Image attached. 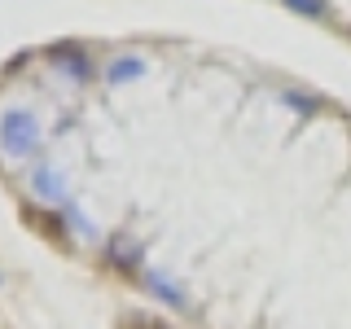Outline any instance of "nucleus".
Instances as JSON below:
<instances>
[{
    "label": "nucleus",
    "mask_w": 351,
    "mask_h": 329,
    "mask_svg": "<svg viewBox=\"0 0 351 329\" xmlns=\"http://www.w3.org/2000/svg\"><path fill=\"white\" fill-rule=\"evenodd\" d=\"M149 285H154V294H158V299H167L171 307H184V294L176 290V285H171L167 277H158V272H149Z\"/></svg>",
    "instance_id": "5"
},
{
    "label": "nucleus",
    "mask_w": 351,
    "mask_h": 329,
    "mask_svg": "<svg viewBox=\"0 0 351 329\" xmlns=\"http://www.w3.org/2000/svg\"><path fill=\"white\" fill-rule=\"evenodd\" d=\"M141 75H145V62L141 58H119V62H110L106 80L110 84H132V80H141Z\"/></svg>",
    "instance_id": "2"
},
{
    "label": "nucleus",
    "mask_w": 351,
    "mask_h": 329,
    "mask_svg": "<svg viewBox=\"0 0 351 329\" xmlns=\"http://www.w3.org/2000/svg\"><path fill=\"white\" fill-rule=\"evenodd\" d=\"M31 184H36L40 197H62V171L58 167H36V175H31Z\"/></svg>",
    "instance_id": "3"
},
{
    "label": "nucleus",
    "mask_w": 351,
    "mask_h": 329,
    "mask_svg": "<svg viewBox=\"0 0 351 329\" xmlns=\"http://www.w3.org/2000/svg\"><path fill=\"white\" fill-rule=\"evenodd\" d=\"M36 141H40L36 114H27V110H9V114L0 119V145H5L9 154H27Z\"/></svg>",
    "instance_id": "1"
},
{
    "label": "nucleus",
    "mask_w": 351,
    "mask_h": 329,
    "mask_svg": "<svg viewBox=\"0 0 351 329\" xmlns=\"http://www.w3.org/2000/svg\"><path fill=\"white\" fill-rule=\"evenodd\" d=\"M281 101H285V106H294L299 114H316V110H321V101H316L312 93H290V88L281 93Z\"/></svg>",
    "instance_id": "6"
},
{
    "label": "nucleus",
    "mask_w": 351,
    "mask_h": 329,
    "mask_svg": "<svg viewBox=\"0 0 351 329\" xmlns=\"http://www.w3.org/2000/svg\"><path fill=\"white\" fill-rule=\"evenodd\" d=\"M53 62L66 66L75 80H88V62H84V53H80V49H53Z\"/></svg>",
    "instance_id": "4"
},
{
    "label": "nucleus",
    "mask_w": 351,
    "mask_h": 329,
    "mask_svg": "<svg viewBox=\"0 0 351 329\" xmlns=\"http://www.w3.org/2000/svg\"><path fill=\"white\" fill-rule=\"evenodd\" d=\"M290 9H299V14H312V18H321L325 14V0H285Z\"/></svg>",
    "instance_id": "7"
}]
</instances>
